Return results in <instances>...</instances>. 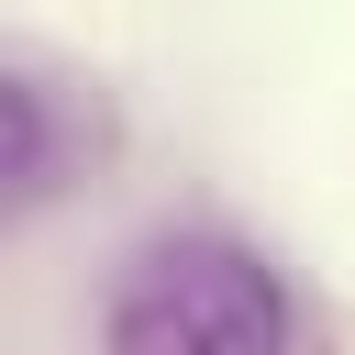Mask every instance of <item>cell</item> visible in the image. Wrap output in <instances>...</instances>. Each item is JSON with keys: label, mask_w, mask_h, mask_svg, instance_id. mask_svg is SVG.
<instances>
[{"label": "cell", "mask_w": 355, "mask_h": 355, "mask_svg": "<svg viewBox=\"0 0 355 355\" xmlns=\"http://www.w3.org/2000/svg\"><path fill=\"white\" fill-rule=\"evenodd\" d=\"M55 155V122H44V89H22L11 67H0V189H22L33 166Z\"/></svg>", "instance_id": "7a4b0ae2"}, {"label": "cell", "mask_w": 355, "mask_h": 355, "mask_svg": "<svg viewBox=\"0 0 355 355\" xmlns=\"http://www.w3.org/2000/svg\"><path fill=\"white\" fill-rule=\"evenodd\" d=\"M111 355H288V288L233 233L144 244L111 288Z\"/></svg>", "instance_id": "6da1fadb"}]
</instances>
